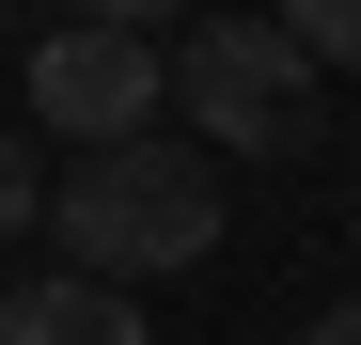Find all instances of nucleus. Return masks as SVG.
Here are the masks:
<instances>
[{
	"label": "nucleus",
	"mask_w": 361,
	"mask_h": 345,
	"mask_svg": "<svg viewBox=\"0 0 361 345\" xmlns=\"http://www.w3.org/2000/svg\"><path fill=\"white\" fill-rule=\"evenodd\" d=\"M47 236H63L94 282H126V299H142V282H173V267H204L220 251V157L204 142H110V157H79L63 172V220H47Z\"/></svg>",
	"instance_id": "obj_1"
},
{
	"label": "nucleus",
	"mask_w": 361,
	"mask_h": 345,
	"mask_svg": "<svg viewBox=\"0 0 361 345\" xmlns=\"http://www.w3.org/2000/svg\"><path fill=\"white\" fill-rule=\"evenodd\" d=\"M173 110H189L220 157H298L330 126V63L283 16H204V32H173Z\"/></svg>",
	"instance_id": "obj_2"
},
{
	"label": "nucleus",
	"mask_w": 361,
	"mask_h": 345,
	"mask_svg": "<svg viewBox=\"0 0 361 345\" xmlns=\"http://www.w3.org/2000/svg\"><path fill=\"white\" fill-rule=\"evenodd\" d=\"M16 110H32V142H63V157L157 142V110H173V47H157L142 16H79V32H32V63H16Z\"/></svg>",
	"instance_id": "obj_3"
},
{
	"label": "nucleus",
	"mask_w": 361,
	"mask_h": 345,
	"mask_svg": "<svg viewBox=\"0 0 361 345\" xmlns=\"http://www.w3.org/2000/svg\"><path fill=\"white\" fill-rule=\"evenodd\" d=\"M0 345H157L126 282H94V267H32L16 299H0Z\"/></svg>",
	"instance_id": "obj_4"
},
{
	"label": "nucleus",
	"mask_w": 361,
	"mask_h": 345,
	"mask_svg": "<svg viewBox=\"0 0 361 345\" xmlns=\"http://www.w3.org/2000/svg\"><path fill=\"white\" fill-rule=\"evenodd\" d=\"M283 32H298V47H314V63H330V79H361V0H298V16H283Z\"/></svg>",
	"instance_id": "obj_5"
},
{
	"label": "nucleus",
	"mask_w": 361,
	"mask_h": 345,
	"mask_svg": "<svg viewBox=\"0 0 361 345\" xmlns=\"http://www.w3.org/2000/svg\"><path fill=\"white\" fill-rule=\"evenodd\" d=\"M298 345H361V282H345V299H330L314 330H298Z\"/></svg>",
	"instance_id": "obj_6"
},
{
	"label": "nucleus",
	"mask_w": 361,
	"mask_h": 345,
	"mask_svg": "<svg viewBox=\"0 0 361 345\" xmlns=\"http://www.w3.org/2000/svg\"><path fill=\"white\" fill-rule=\"evenodd\" d=\"M345 251H361V172H345Z\"/></svg>",
	"instance_id": "obj_7"
}]
</instances>
